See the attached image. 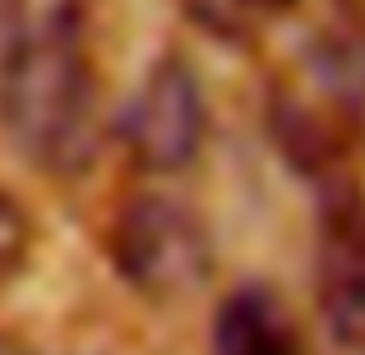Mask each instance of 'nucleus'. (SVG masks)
<instances>
[{
  "label": "nucleus",
  "mask_w": 365,
  "mask_h": 355,
  "mask_svg": "<svg viewBox=\"0 0 365 355\" xmlns=\"http://www.w3.org/2000/svg\"><path fill=\"white\" fill-rule=\"evenodd\" d=\"M0 134L42 176H79L102 143L88 0H0Z\"/></svg>",
  "instance_id": "nucleus-1"
},
{
  "label": "nucleus",
  "mask_w": 365,
  "mask_h": 355,
  "mask_svg": "<svg viewBox=\"0 0 365 355\" xmlns=\"http://www.w3.org/2000/svg\"><path fill=\"white\" fill-rule=\"evenodd\" d=\"M111 267L148 304H185L213 277L204 217L171 194H130L107 226Z\"/></svg>",
  "instance_id": "nucleus-2"
},
{
  "label": "nucleus",
  "mask_w": 365,
  "mask_h": 355,
  "mask_svg": "<svg viewBox=\"0 0 365 355\" xmlns=\"http://www.w3.org/2000/svg\"><path fill=\"white\" fill-rule=\"evenodd\" d=\"M208 139V102L195 65L162 55L120 111V143L148 176H180L199 161Z\"/></svg>",
  "instance_id": "nucleus-3"
},
{
  "label": "nucleus",
  "mask_w": 365,
  "mask_h": 355,
  "mask_svg": "<svg viewBox=\"0 0 365 355\" xmlns=\"http://www.w3.org/2000/svg\"><path fill=\"white\" fill-rule=\"evenodd\" d=\"M314 304L347 355H365V189L324 176L314 217Z\"/></svg>",
  "instance_id": "nucleus-4"
},
{
  "label": "nucleus",
  "mask_w": 365,
  "mask_h": 355,
  "mask_svg": "<svg viewBox=\"0 0 365 355\" xmlns=\"http://www.w3.org/2000/svg\"><path fill=\"white\" fill-rule=\"evenodd\" d=\"M208 355H305L292 314L264 286H236L222 295L208 328Z\"/></svg>",
  "instance_id": "nucleus-5"
},
{
  "label": "nucleus",
  "mask_w": 365,
  "mask_h": 355,
  "mask_svg": "<svg viewBox=\"0 0 365 355\" xmlns=\"http://www.w3.org/2000/svg\"><path fill=\"white\" fill-rule=\"evenodd\" d=\"M310 83L329 111L338 116H365V28L333 23L310 46Z\"/></svg>",
  "instance_id": "nucleus-6"
},
{
  "label": "nucleus",
  "mask_w": 365,
  "mask_h": 355,
  "mask_svg": "<svg viewBox=\"0 0 365 355\" xmlns=\"http://www.w3.org/2000/svg\"><path fill=\"white\" fill-rule=\"evenodd\" d=\"M28 254H33V217L14 194L0 189V282L24 272Z\"/></svg>",
  "instance_id": "nucleus-7"
},
{
  "label": "nucleus",
  "mask_w": 365,
  "mask_h": 355,
  "mask_svg": "<svg viewBox=\"0 0 365 355\" xmlns=\"http://www.w3.org/2000/svg\"><path fill=\"white\" fill-rule=\"evenodd\" d=\"M0 355H33V351H28L24 341H14L9 332H0Z\"/></svg>",
  "instance_id": "nucleus-8"
},
{
  "label": "nucleus",
  "mask_w": 365,
  "mask_h": 355,
  "mask_svg": "<svg viewBox=\"0 0 365 355\" xmlns=\"http://www.w3.org/2000/svg\"><path fill=\"white\" fill-rule=\"evenodd\" d=\"M245 9H292L296 0H241Z\"/></svg>",
  "instance_id": "nucleus-9"
}]
</instances>
